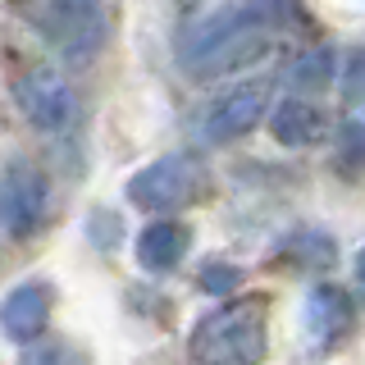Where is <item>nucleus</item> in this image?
Masks as SVG:
<instances>
[{
  "label": "nucleus",
  "mask_w": 365,
  "mask_h": 365,
  "mask_svg": "<svg viewBox=\"0 0 365 365\" xmlns=\"http://www.w3.org/2000/svg\"><path fill=\"white\" fill-rule=\"evenodd\" d=\"M182 5H197V0H182Z\"/></svg>",
  "instance_id": "obj_17"
},
{
  "label": "nucleus",
  "mask_w": 365,
  "mask_h": 365,
  "mask_svg": "<svg viewBox=\"0 0 365 365\" xmlns=\"http://www.w3.org/2000/svg\"><path fill=\"white\" fill-rule=\"evenodd\" d=\"M46 319H51V288L37 283V279L19 283V288L0 302V329L14 342H37L46 334Z\"/></svg>",
  "instance_id": "obj_9"
},
{
  "label": "nucleus",
  "mask_w": 365,
  "mask_h": 365,
  "mask_svg": "<svg viewBox=\"0 0 365 365\" xmlns=\"http://www.w3.org/2000/svg\"><path fill=\"white\" fill-rule=\"evenodd\" d=\"M205 187H210V174H205L201 160L192 151H174V155L151 160L146 169H137L128 182V197L133 205H142L151 215H169V210H187L192 201H201Z\"/></svg>",
  "instance_id": "obj_2"
},
{
  "label": "nucleus",
  "mask_w": 365,
  "mask_h": 365,
  "mask_svg": "<svg viewBox=\"0 0 365 365\" xmlns=\"http://www.w3.org/2000/svg\"><path fill=\"white\" fill-rule=\"evenodd\" d=\"M28 19L41 28V37L60 46L68 60H87L101 46V14L96 0H23Z\"/></svg>",
  "instance_id": "obj_4"
},
{
  "label": "nucleus",
  "mask_w": 365,
  "mask_h": 365,
  "mask_svg": "<svg viewBox=\"0 0 365 365\" xmlns=\"http://www.w3.org/2000/svg\"><path fill=\"white\" fill-rule=\"evenodd\" d=\"M356 283H361V292H365V247L356 251Z\"/></svg>",
  "instance_id": "obj_16"
},
{
  "label": "nucleus",
  "mask_w": 365,
  "mask_h": 365,
  "mask_svg": "<svg viewBox=\"0 0 365 365\" xmlns=\"http://www.w3.org/2000/svg\"><path fill=\"white\" fill-rule=\"evenodd\" d=\"M292 87L311 91V87H329V78H334V51H311L302 55V60L292 64Z\"/></svg>",
  "instance_id": "obj_13"
},
{
  "label": "nucleus",
  "mask_w": 365,
  "mask_h": 365,
  "mask_svg": "<svg viewBox=\"0 0 365 365\" xmlns=\"http://www.w3.org/2000/svg\"><path fill=\"white\" fill-rule=\"evenodd\" d=\"M269 133L279 137L283 146H315V142H324L329 119H324V110H319L315 101L283 96L279 106L269 110Z\"/></svg>",
  "instance_id": "obj_10"
},
{
  "label": "nucleus",
  "mask_w": 365,
  "mask_h": 365,
  "mask_svg": "<svg viewBox=\"0 0 365 365\" xmlns=\"http://www.w3.org/2000/svg\"><path fill=\"white\" fill-rule=\"evenodd\" d=\"M237 283H242V269H233V265H220V260H210V265L201 269V288L210 292V297L237 292Z\"/></svg>",
  "instance_id": "obj_14"
},
{
  "label": "nucleus",
  "mask_w": 365,
  "mask_h": 365,
  "mask_svg": "<svg viewBox=\"0 0 365 365\" xmlns=\"http://www.w3.org/2000/svg\"><path fill=\"white\" fill-rule=\"evenodd\" d=\"M46 220V178L37 174V165L14 160L0 178V224L14 237H32Z\"/></svg>",
  "instance_id": "obj_7"
},
{
  "label": "nucleus",
  "mask_w": 365,
  "mask_h": 365,
  "mask_svg": "<svg viewBox=\"0 0 365 365\" xmlns=\"http://www.w3.org/2000/svg\"><path fill=\"white\" fill-rule=\"evenodd\" d=\"M187 242H192V237H187V224L155 220V224H146L142 233H137V260H142V269L165 274V269H174L178 260H182Z\"/></svg>",
  "instance_id": "obj_12"
},
{
  "label": "nucleus",
  "mask_w": 365,
  "mask_h": 365,
  "mask_svg": "<svg viewBox=\"0 0 365 365\" xmlns=\"http://www.w3.org/2000/svg\"><path fill=\"white\" fill-rule=\"evenodd\" d=\"M14 96H19V110L28 114V123L41 128V133H60V128L73 123V110H78L73 87H68V78L55 73V68H32V73H23Z\"/></svg>",
  "instance_id": "obj_6"
},
{
  "label": "nucleus",
  "mask_w": 365,
  "mask_h": 365,
  "mask_svg": "<svg viewBox=\"0 0 365 365\" xmlns=\"http://www.w3.org/2000/svg\"><path fill=\"white\" fill-rule=\"evenodd\" d=\"M265 114H269V83H265V78H256V83H237V87L220 91V96L205 106L201 137L210 146L237 142V137H247Z\"/></svg>",
  "instance_id": "obj_5"
},
{
  "label": "nucleus",
  "mask_w": 365,
  "mask_h": 365,
  "mask_svg": "<svg viewBox=\"0 0 365 365\" xmlns=\"http://www.w3.org/2000/svg\"><path fill=\"white\" fill-rule=\"evenodd\" d=\"M269 55H274V28H251V32H237V37H224L220 46H210L205 55L187 60L182 68L192 78H201V83H215V78H233V73L265 64Z\"/></svg>",
  "instance_id": "obj_8"
},
{
  "label": "nucleus",
  "mask_w": 365,
  "mask_h": 365,
  "mask_svg": "<svg viewBox=\"0 0 365 365\" xmlns=\"http://www.w3.org/2000/svg\"><path fill=\"white\" fill-rule=\"evenodd\" d=\"M192 361L197 365H260L265 361V319L256 306L237 302L205 315L192 334Z\"/></svg>",
  "instance_id": "obj_1"
},
{
  "label": "nucleus",
  "mask_w": 365,
  "mask_h": 365,
  "mask_svg": "<svg viewBox=\"0 0 365 365\" xmlns=\"http://www.w3.org/2000/svg\"><path fill=\"white\" fill-rule=\"evenodd\" d=\"M342 96H347L351 106H361V101H365V51H361V55H351L347 78H342Z\"/></svg>",
  "instance_id": "obj_15"
},
{
  "label": "nucleus",
  "mask_w": 365,
  "mask_h": 365,
  "mask_svg": "<svg viewBox=\"0 0 365 365\" xmlns=\"http://www.w3.org/2000/svg\"><path fill=\"white\" fill-rule=\"evenodd\" d=\"M302 319H306V334H311L315 347L338 342L351 329V302H347V292L334 288V283H319V288H311Z\"/></svg>",
  "instance_id": "obj_11"
},
{
  "label": "nucleus",
  "mask_w": 365,
  "mask_h": 365,
  "mask_svg": "<svg viewBox=\"0 0 365 365\" xmlns=\"http://www.w3.org/2000/svg\"><path fill=\"white\" fill-rule=\"evenodd\" d=\"M292 0H228V5H220L215 14L197 19L187 32H182L178 41V60H197V55H205L210 46H220L224 37H237V32H251V28H279L283 14H288Z\"/></svg>",
  "instance_id": "obj_3"
}]
</instances>
